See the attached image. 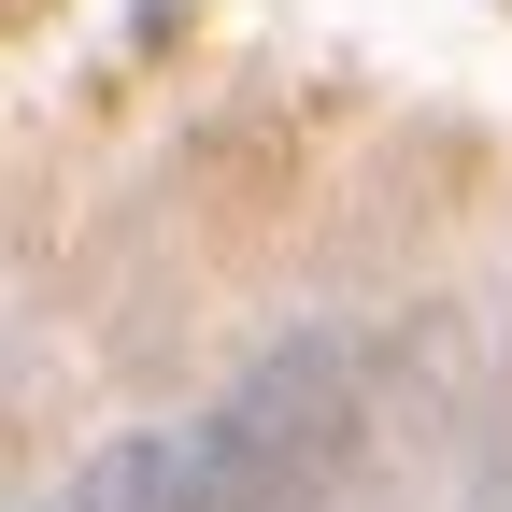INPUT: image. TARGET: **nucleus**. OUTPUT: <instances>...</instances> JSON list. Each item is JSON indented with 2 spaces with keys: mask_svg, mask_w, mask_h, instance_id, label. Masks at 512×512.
I'll return each mask as SVG.
<instances>
[{
  "mask_svg": "<svg viewBox=\"0 0 512 512\" xmlns=\"http://www.w3.org/2000/svg\"><path fill=\"white\" fill-rule=\"evenodd\" d=\"M342 441H356V342H285L271 370H242L171 441V498L157 512H313Z\"/></svg>",
  "mask_w": 512,
  "mask_h": 512,
  "instance_id": "f257e3e1",
  "label": "nucleus"
},
{
  "mask_svg": "<svg viewBox=\"0 0 512 512\" xmlns=\"http://www.w3.org/2000/svg\"><path fill=\"white\" fill-rule=\"evenodd\" d=\"M157 498H171V441H114V456H86L43 512H157Z\"/></svg>",
  "mask_w": 512,
  "mask_h": 512,
  "instance_id": "f03ea898",
  "label": "nucleus"
}]
</instances>
